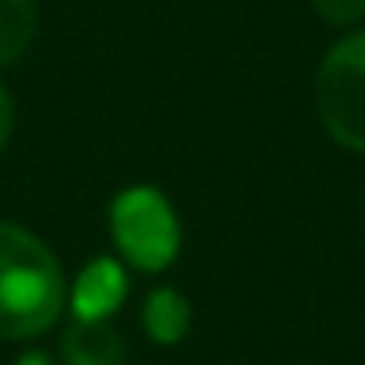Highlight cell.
Instances as JSON below:
<instances>
[{"mask_svg": "<svg viewBox=\"0 0 365 365\" xmlns=\"http://www.w3.org/2000/svg\"><path fill=\"white\" fill-rule=\"evenodd\" d=\"M63 310L56 255L16 224H0V338H36Z\"/></svg>", "mask_w": 365, "mask_h": 365, "instance_id": "6da1fadb", "label": "cell"}, {"mask_svg": "<svg viewBox=\"0 0 365 365\" xmlns=\"http://www.w3.org/2000/svg\"><path fill=\"white\" fill-rule=\"evenodd\" d=\"M314 106L334 142L365 153V32L326 51L314 79Z\"/></svg>", "mask_w": 365, "mask_h": 365, "instance_id": "7a4b0ae2", "label": "cell"}, {"mask_svg": "<svg viewBox=\"0 0 365 365\" xmlns=\"http://www.w3.org/2000/svg\"><path fill=\"white\" fill-rule=\"evenodd\" d=\"M110 232L118 240L122 255L142 271H161L173 263L181 247V228L158 189H126L110 208Z\"/></svg>", "mask_w": 365, "mask_h": 365, "instance_id": "3957f363", "label": "cell"}, {"mask_svg": "<svg viewBox=\"0 0 365 365\" xmlns=\"http://www.w3.org/2000/svg\"><path fill=\"white\" fill-rule=\"evenodd\" d=\"M122 299H126V271L114 259L87 263L71 291L75 318H83V322H106L122 307Z\"/></svg>", "mask_w": 365, "mask_h": 365, "instance_id": "277c9868", "label": "cell"}, {"mask_svg": "<svg viewBox=\"0 0 365 365\" xmlns=\"http://www.w3.org/2000/svg\"><path fill=\"white\" fill-rule=\"evenodd\" d=\"M63 357L67 365H126V346L106 322H83L63 334Z\"/></svg>", "mask_w": 365, "mask_h": 365, "instance_id": "5b68a950", "label": "cell"}, {"mask_svg": "<svg viewBox=\"0 0 365 365\" xmlns=\"http://www.w3.org/2000/svg\"><path fill=\"white\" fill-rule=\"evenodd\" d=\"M36 40V0H0V67L28 56Z\"/></svg>", "mask_w": 365, "mask_h": 365, "instance_id": "8992f818", "label": "cell"}, {"mask_svg": "<svg viewBox=\"0 0 365 365\" xmlns=\"http://www.w3.org/2000/svg\"><path fill=\"white\" fill-rule=\"evenodd\" d=\"M145 330H150L153 341H161V346H173V341L185 338V330H189V302H185V294L169 291V287H161V291L150 294V302H145Z\"/></svg>", "mask_w": 365, "mask_h": 365, "instance_id": "52a82bcc", "label": "cell"}, {"mask_svg": "<svg viewBox=\"0 0 365 365\" xmlns=\"http://www.w3.org/2000/svg\"><path fill=\"white\" fill-rule=\"evenodd\" d=\"M326 24H354L365 16V0H310Z\"/></svg>", "mask_w": 365, "mask_h": 365, "instance_id": "ba28073f", "label": "cell"}, {"mask_svg": "<svg viewBox=\"0 0 365 365\" xmlns=\"http://www.w3.org/2000/svg\"><path fill=\"white\" fill-rule=\"evenodd\" d=\"M9 134H12V103H9V95H4V87H0V150H4Z\"/></svg>", "mask_w": 365, "mask_h": 365, "instance_id": "9c48e42d", "label": "cell"}, {"mask_svg": "<svg viewBox=\"0 0 365 365\" xmlns=\"http://www.w3.org/2000/svg\"><path fill=\"white\" fill-rule=\"evenodd\" d=\"M20 365H51L43 354H28V357H20Z\"/></svg>", "mask_w": 365, "mask_h": 365, "instance_id": "30bf717a", "label": "cell"}]
</instances>
